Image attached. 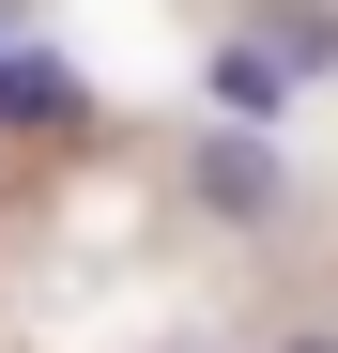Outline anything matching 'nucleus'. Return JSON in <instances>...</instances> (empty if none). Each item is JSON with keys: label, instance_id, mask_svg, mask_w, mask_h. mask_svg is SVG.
<instances>
[{"label": "nucleus", "instance_id": "obj_1", "mask_svg": "<svg viewBox=\"0 0 338 353\" xmlns=\"http://www.w3.org/2000/svg\"><path fill=\"white\" fill-rule=\"evenodd\" d=\"M185 200L215 230H277V215H292V169H277L261 123H215V139H185Z\"/></svg>", "mask_w": 338, "mask_h": 353}, {"label": "nucleus", "instance_id": "obj_2", "mask_svg": "<svg viewBox=\"0 0 338 353\" xmlns=\"http://www.w3.org/2000/svg\"><path fill=\"white\" fill-rule=\"evenodd\" d=\"M77 123H92V77L46 62V46L0 16V139H77Z\"/></svg>", "mask_w": 338, "mask_h": 353}, {"label": "nucleus", "instance_id": "obj_3", "mask_svg": "<svg viewBox=\"0 0 338 353\" xmlns=\"http://www.w3.org/2000/svg\"><path fill=\"white\" fill-rule=\"evenodd\" d=\"M246 46L277 62V92H292V77H338V0H261Z\"/></svg>", "mask_w": 338, "mask_h": 353}, {"label": "nucleus", "instance_id": "obj_4", "mask_svg": "<svg viewBox=\"0 0 338 353\" xmlns=\"http://www.w3.org/2000/svg\"><path fill=\"white\" fill-rule=\"evenodd\" d=\"M277 353H338V323H292V338H277Z\"/></svg>", "mask_w": 338, "mask_h": 353}]
</instances>
